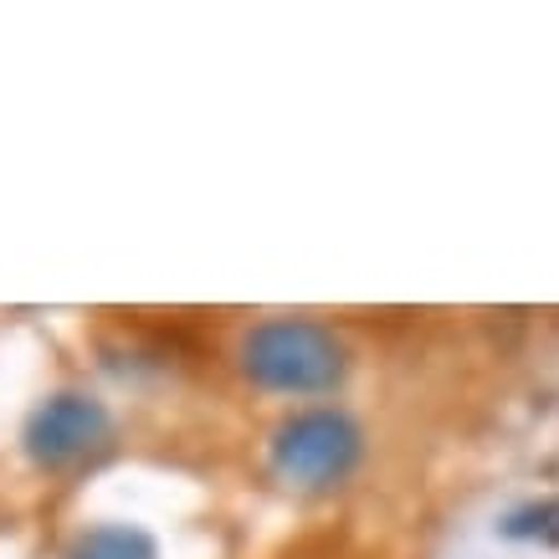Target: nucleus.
I'll use <instances>...</instances> for the list:
<instances>
[{
    "instance_id": "nucleus-1",
    "label": "nucleus",
    "mask_w": 559,
    "mask_h": 559,
    "mask_svg": "<svg viewBox=\"0 0 559 559\" xmlns=\"http://www.w3.org/2000/svg\"><path fill=\"white\" fill-rule=\"evenodd\" d=\"M241 370L277 395H319L344 380V349L323 323L267 319L241 344Z\"/></svg>"
},
{
    "instance_id": "nucleus-2",
    "label": "nucleus",
    "mask_w": 559,
    "mask_h": 559,
    "mask_svg": "<svg viewBox=\"0 0 559 559\" xmlns=\"http://www.w3.org/2000/svg\"><path fill=\"white\" fill-rule=\"evenodd\" d=\"M365 437L344 411H304L277 426L272 437V473L288 488H334L355 473Z\"/></svg>"
},
{
    "instance_id": "nucleus-3",
    "label": "nucleus",
    "mask_w": 559,
    "mask_h": 559,
    "mask_svg": "<svg viewBox=\"0 0 559 559\" xmlns=\"http://www.w3.org/2000/svg\"><path fill=\"white\" fill-rule=\"evenodd\" d=\"M103 437H108V411L93 395H78V390L51 395L26 421V452L41 467H68V462L87 457L93 447H103Z\"/></svg>"
},
{
    "instance_id": "nucleus-4",
    "label": "nucleus",
    "mask_w": 559,
    "mask_h": 559,
    "mask_svg": "<svg viewBox=\"0 0 559 559\" xmlns=\"http://www.w3.org/2000/svg\"><path fill=\"white\" fill-rule=\"evenodd\" d=\"M68 559H159V549H154V539L144 528L103 524V528H87L83 539L72 544Z\"/></svg>"
},
{
    "instance_id": "nucleus-5",
    "label": "nucleus",
    "mask_w": 559,
    "mask_h": 559,
    "mask_svg": "<svg viewBox=\"0 0 559 559\" xmlns=\"http://www.w3.org/2000/svg\"><path fill=\"white\" fill-rule=\"evenodd\" d=\"M503 534H509V539L559 544V498H549V503H528V509H513L509 519H503Z\"/></svg>"
}]
</instances>
